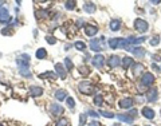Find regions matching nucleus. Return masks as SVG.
Masks as SVG:
<instances>
[{"mask_svg": "<svg viewBox=\"0 0 161 126\" xmlns=\"http://www.w3.org/2000/svg\"><path fill=\"white\" fill-rule=\"evenodd\" d=\"M39 77H40V78H51L53 81H55V79H56V75H55V74H54V73H50V71H47V73L40 74Z\"/></svg>", "mask_w": 161, "mask_h": 126, "instance_id": "obj_30", "label": "nucleus"}, {"mask_svg": "<svg viewBox=\"0 0 161 126\" xmlns=\"http://www.w3.org/2000/svg\"><path fill=\"white\" fill-rule=\"evenodd\" d=\"M65 64H66L67 70H71V69L74 67V64H73V62H71L70 58H65Z\"/></svg>", "mask_w": 161, "mask_h": 126, "instance_id": "obj_34", "label": "nucleus"}, {"mask_svg": "<svg viewBox=\"0 0 161 126\" xmlns=\"http://www.w3.org/2000/svg\"><path fill=\"white\" fill-rule=\"evenodd\" d=\"M30 94L32 95V97H40V95L43 94V89L39 87V86H31L30 87Z\"/></svg>", "mask_w": 161, "mask_h": 126, "instance_id": "obj_17", "label": "nucleus"}, {"mask_svg": "<svg viewBox=\"0 0 161 126\" xmlns=\"http://www.w3.org/2000/svg\"><path fill=\"white\" fill-rule=\"evenodd\" d=\"M75 1H66V8L67 10H74L75 8Z\"/></svg>", "mask_w": 161, "mask_h": 126, "instance_id": "obj_39", "label": "nucleus"}, {"mask_svg": "<svg viewBox=\"0 0 161 126\" xmlns=\"http://www.w3.org/2000/svg\"><path fill=\"white\" fill-rule=\"evenodd\" d=\"M55 70H56V74L59 75L60 79H63V81H65V79L67 78V71L65 70V67H63L60 63H56V64H55Z\"/></svg>", "mask_w": 161, "mask_h": 126, "instance_id": "obj_11", "label": "nucleus"}, {"mask_svg": "<svg viewBox=\"0 0 161 126\" xmlns=\"http://www.w3.org/2000/svg\"><path fill=\"white\" fill-rule=\"evenodd\" d=\"M36 58L38 59H46V56H47V51H46L44 48H38L35 53Z\"/></svg>", "mask_w": 161, "mask_h": 126, "instance_id": "obj_24", "label": "nucleus"}, {"mask_svg": "<svg viewBox=\"0 0 161 126\" xmlns=\"http://www.w3.org/2000/svg\"><path fill=\"white\" fill-rule=\"evenodd\" d=\"M158 43H160V36H153V38H152V40H151V44L152 46H157Z\"/></svg>", "mask_w": 161, "mask_h": 126, "instance_id": "obj_38", "label": "nucleus"}, {"mask_svg": "<svg viewBox=\"0 0 161 126\" xmlns=\"http://www.w3.org/2000/svg\"><path fill=\"white\" fill-rule=\"evenodd\" d=\"M16 63H18L19 67H27L28 69V64H30V55L27 54H22L16 58Z\"/></svg>", "mask_w": 161, "mask_h": 126, "instance_id": "obj_5", "label": "nucleus"}, {"mask_svg": "<svg viewBox=\"0 0 161 126\" xmlns=\"http://www.w3.org/2000/svg\"><path fill=\"white\" fill-rule=\"evenodd\" d=\"M19 74H20L22 77H24V78H32L31 71L28 70L27 67H19Z\"/></svg>", "mask_w": 161, "mask_h": 126, "instance_id": "obj_22", "label": "nucleus"}, {"mask_svg": "<svg viewBox=\"0 0 161 126\" xmlns=\"http://www.w3.org/2000/svg\"><path fill=\"white\" fill-rule=\"evenodd\" d=\"M0 126H4V125H3V123H0Z\"/></svg>", "mask_w": 161, "mask_h": 126, "instance_id": "obj_46", "label": "nucleus"}, {"mask_svg": "<svg viewBox=\"0 0 161 126\" xmlns=\"http://www.w3.org/2000/svg\"><path fill=\"white\" fill-rule=\"evenodd\" d=\"M128 114H129L130 117H133V118H136V117H137V110H136V109H134V110H130V111L128 113Z\"/></svg>", "mask_w": 161, "mask_h": 126, "instance_id": "obj_41", "label": "nucleus"}, {"mask_svg": "<svg viewBox=\"0 0 161 126\" xmlns=\"http://www.w3.org/2000/svg\"><path fill=\"white\" fill-rule=\"evenodd\" d=\"M152 67H153V70L160 71V67H158V66H156V64H152Z\"/></svg>", "mask_w": 161, "mask_h": 126, "instance_id": "obj_44", "label": "nucleus"}, {"mask_svg": "<svg viewBox=\"0 0 161 126\" xmlns=\"http://www.w3.org/2000/svg\"><path fill=\"white\" fill-rule=\"evenodd\" d=\"M86 118H87V114H80L79 116V126L86 125Z\"/></svg>", "mask_w": 161, "mask_h": 126, "instance_id": "obj_36", "label": "nucleus"}, {"mask_svg": "<svg viewBox=\"0 0 161 126\" xmlns=\"http://www.w3.org/2000/svg\"><path fill=\"white\" fill-rule=\"evenodd\" d=\"M119 28H121V20L114 19V20L110 21V30L112 31H119Z\"/></svg>", "mask_w": 161, "mask_h": 126, "instance_id": "obj_21", "label": "nucleus"}, {"mask_svg": "<svg viewBox=\"0 0 161 126\" xmlns=\"http://www.w3.org/2000/svg\"><path fill=\"white\" fill-rule=\"evenodd\" d=\"M46 42H47V43H49V44H55V43H56V39L55 38H54V36H51V35H47V36H46Z\"/></svg>", "mask_w": 161, "mask_h": 126, "instance_id": "obj_37", "label": "nucleus"}, {"mask_svg": "<svg viewBox=\"0 0 161 126\" xmlns=\"http://www.w3.org/2000/svg\"><path fill=\"white\" fill-rule=\"evenodd\" d=\"M85 32H86L87 36H94L98 32V27H95L93 24H86L85 26Z\"/></svg>", "mask_w": 161, "mask_h": 126, "instance_id": "obj_16", "label": "nucleus"}, {"mask_svg": "<svg viewBox=\"0 0 161 126\" xmlns=\"http://www.w3.org/2000/svg\"><path fill=\"white\" fill-rule=\"evenodd\" d=\"M134 28L138 32H146L149 30V24L145 20H142V19H136L134 20Z\"/></svg>", "mask_w": 161, "mask_h": 126, "instance_id": "obj_2", "label": "nucleus"}, {"mask_svg": "<svg viewBox=\"0 0 161 126\" xmlns=\"http://www.w3.org/2000/svg\"><path fill=\"white\" fill-rule=\"evenodd\" d=\"M99 116L106 117V118H114V113H110V111H103V110H101V111H99Z\"/></svg>", "mask_w": 161, "mask_h": 126, "instance_id": "obj_32", "label": "nucleus"}, {"mask_svg": "<svg viewBox=\"0 0 161 126\" xmlns=\"http://www.w3.org/2000/svg\"><path fill=\"white\" fill-rule=\"evenodd\" d=\"M121 63H122V69H124V70H126V69H129V66L133 64V59L129 58V56H125V58H122Z\"/></svg>", "mask_w": 161, "mask_h": 126, "instance_id": "obj_20", "label": "nucleus"}, {"mask_svg": "<svg viewBox=\"0 0 161 126\" xmlns=\"http://www.w3.org/2000/svg\"><path fill=\"white\" fill-rule=\"evenodd\" d=\"M117 118H118L121 122H125V123H133V121H134V118L130 117L129 114H118Z\"/></svg>", "mask_w": 161, "mask_h": 126, "instance_id": "obj_19", "label": "nucleus"}, {"mask_svg": "<svg viewBox=\"0 0 161 126\" xmlns=\"http://www.w3.org/2000/svg\"><path fill=\"white\" fill-rule=\"evenodd\" d=\"M82 24H85L83 19H78V20H77V26H78V27H80V26H82Z\"/></svg>", "mask_w": 161, "mask_h": 126, "instance_id": "obj_43", "label": "nucleus"}, {"mask_svg": "<svg viewBox=\"0 0 161 126\" xmlns=\"http://www.w3.org/2000/svg\"><path fill=\"white\" fill-rule=\"evenodd\" d=\"M83 10L87 12V14H93L95 12V4L94 3H86L83 6Z\"/></svg>", "mask_w": 161, "mask_h": 126, "instance_id": "obj_23", "label": "nucleus"}, {"mask_svg": "<svg viewBox=\"0 0 161 126\" xmlns=\"http://www.w3.org/2000/svg\"><path fill=\"white\" fill-rule=\"evenodd\" d=\"M78 71H79V74H80V75H83V77H86V75L90 74V69H89L87 66H79Z\"/></svg>", "mask_w": 161, "mask_h": 126, "instance_id": "obj_29", "label": "nucleus"}, {"mask_svg": "<svg viewBox=\"0 0 161 126\" xmlns=\"http://www.w3.org/2000/svg\"><path fill=\"white\" fill-rule=\"evenodd\" d=\"M154 75L151 73H145L142 75V79H141V83H142V86H145V87H148V86H152V84L154 83Z\"/></svg>", "mask_w": 161, "mask_h": 126, "instance_id": "obj_4", "label": "nucleus"}, {"mask_svg": "<svg viewBox=\"0 0 161 126\" xmlns=\"http://www.w3.org/2000/svg\"><path fill=\"white\" fill-rule=\"evenodd\" d=\"M141 113H142V116L145 117V118H148V119H153L154 118V110L153 109H151V107H146V106H144L142 107V110H141Z\"/></svg>", "mask_w": 161, "mask_h": 126, "instance_id": "obj_14", "label": "nucleus"}, {"mask_svg": "<svg viewBox=\"0 0 161 126\" xmlns=\"http://www.w3.org/2000/svg\"><path fill=\"white\" fill-rule=\"evenodd\" d=\"M67 123H69V119L67 118H60V119H58L55 126H67Z\"/></svg>", "mask_w": 161, "mask_h": 126, "instance_id": "obj_35", "label": "nucleus"}, {"mask_svg": "<svg viewBox=\"0 0 161 126\" xmlns=\"http://www.w3.org/2000/svg\"><path fill=\"white\" fill-rule=\"evenodd\" d=\"M74 47H75L77 50H79V51H85V48H86V44H85L83 42H79V40H78V42L74 43Z\"/></svg>", "mask_w": 161, "mask_h": 126, "instance_id": "obj_31", "label": "nucleus"}, {"mask_svg": "<svg viewBox=\"0 0 161 126\" xmlns=\"http://www.w3.org/2000/svg\"><path fill=\"white\" fill-rule=\"evenodd\" d=\"M158 98V93H157V89H151V90L146 93V99L148 102H156Z\"/></svg>", "mask_w": 161, "mask_h": 126, "instance_id": "obj_12", "label": "nucleus"}, {"mask_svg": "<svg viewBox=\"0 0 161 126\" xmlns=\"http://www.w3.org/2000/svg\"><path fill=\"white\" fill-rule=\"evenodd\" d=\"M50 113L55 117H59L65 113V109H63V106H60L59 103H55V102H54V103L50 105Z\"/></svg>", "mask_w": 161, "mask_h": 126, "instance_id": "obj_3", "label": "nucleus"}, {"mask_svg": "<svg viewBox=\"0 0 161 126\" xmlns=\"http://www.w3.org/2000/svg\"><path fill=\"white\" fill-rule=\"evenodd\" d=\"M133 103H134V101L132 98H122L121 101H119V107L121 109H130L132 106H133Z\"/></svg>", "mask_w": 161, "mask_h": 126, "instance_id": "obj_15", "label": "nucleus"}, {"mask_svg": "<svg viewBox=\"0 0 161 126\" xmlns=\"http://www.w3.org/2000/svg\"><path fill=\"white\" fill-rule=\"evenodd\" d=\"M119 63H121V59H119V56H117V55H112L108 59V64L112 67V69H116V67H118Z\"/></svg>", "mask_w": 161, "mask_h": 126, "instance_id": "obj_13", "label": "nucleus"}, {"mask_svg": "<svg viewBox=\"0 0 161 126\" xmlns=\"http://www.w3.org/2000/svg\"><path fill=\"white\" fill-rule=\"evenodd\" d=\"M102 48H103V43H102L99 39H91L90 40V50L98 53V51H101Z\"/></svg>", "mask_w": 161, "mask_h": 126, "instance_id": "obj_8", "label": "nucleus"}, {"mask_svg": "<svg viewBox=\"0 0 161 126\" xmlns=\"http://www.w3.org/2000/svg\"><path fill=\"white\" fill-rule=\"evenodd\" d=\"M144 70H145V67H144L142 63H134V64H133V75H134V77L140 75Z\"/></svg>", "mask_w": 161, "mask_h": 126, "instance_id": "obj_18", "label": "nucleus"}, {"mask_svg": "<svg viewBox=\"0 0 161 126\" xmlns=\"http://www.w3.org/2000/svg\"><path fill=\"white\" fill-rule=\"evenodd\" d=\"M153 59H154V60H161V59H160V56H158V55H153Z\"/></svg>", "mask_w": 161, "mask_h": 126, "instance_id": "obj_45", "label": "nucleus"}, {"mask_svg": "<svg viewBox=\"0 0 161 126\" xmlns=\"http://www.w3.org/2000/svg\"><path fill=\"white\" fill-rule=\"evenodd\" d=\"M126 51L133 53V55L137 56V58H142V56H145V54H146L145 48H142V47H129Z\"/></svg>", "mask_w": 161, "mask_h": 126, "instance_id": "obj_9", "label": "nucleus"}, {"mask_svg": "<svg viewBox=\"0 0 161 126\" xmlns=\"http://www.w3.org/2000/svg\"><path fill=\"white\" fill-rule=\"evenodd\" d=\"M87 116H91V117H94V118H97V117H99V114L95 113L94 110H87Z\"/></svg>", "mask_w": 161, "mask_h": 126, "instance_id": "obj_40", "label": "nucleus"}, {"mask_svg": "<svg viewBox=\"0 0 161 126\" xmlns=\"http://www.w3.org/2000/svg\"><path fill=\"white\" fill-rule=\"evenodd\" d=\"M11 16L8 14V10L6 7H0V21L1 23H6V21H10Z\"/></svg>", "mask_w": 161, "mask_h": 126, "instance_id": "obj_10", "label": "nucleus"}, {"mask_svg": "<svg viewBox=\"0 0 161 126\" xmlns=\"http://www.w3.org/2000/svg\"><path fill=\"white\" fill-rule=\"evenodd\" d=\"M89 126H102V123H99L98 121H91V122L89 123Z\"/></svg>", "mask_w": 161, "mask_h": 126, "instance_id": "obj_42", "label": "nucleus"}, {"mask_svg": "<svg viewBox=\"0 0 161 126\" xmlns=\"http://www.w3.org/2000/svg\"><path fill=\"white\" fill-rule=\"evenodd\" d=\"M49 16V11L47 10H39L36 11V18L38 19H44Z\"/></svg>", "mask_w": 161, "mask_h": 126, "instance_id": "obj_26", "label": "nucleus"}, {"mask_svg": "<svg viewBox=\"0 0 161 126\" xmlns=\"http://www.w3.org/2000/svg\"><path fill=\"white\" fill-rule=\"evenodd\" d=\"M55 98L58 99V101H63V99L66 98V91L65 90H58V91H55Z\"/></svg>", "mask_w": 161, "mask_h": 126, "instance_id": "obj_25", "label": "nucleus"}, {"mask_svg": "<svg viewBox=\"0 0 161 126\" xmlns=\"http://www.w3.org/2000/svg\"><path fill=\"white\" fill-rule=\"evenodd\" d=\"M91 63H93V66L97 67V69H102L103 64H105V58L102 55H99V54H97V55L91 59Z\"/></svg>", "mask_w": 161, "mask_h": 126, "instance_id": "obj_7", "label": "nucleus"}, {"mask_svg": "<svg viewBox=\"0 0 161 126\" xmlns=\"http://www.w3.org/2000/svg\"><path fill=\"white\" fill-rule=\"evenodd\" d=\"M66 103H67V106H69L70 109H74V106H75V102H74L73 97H67V98H66Z\"/></svg>", "mask_w": 161, "mask_h": 126, "instance_id": "obj_33", "label": "nucleus"}, {"mask_svg": "<svg viewBox=\"0 0 161 126\" xmlns=\"http://www.w3.org/2000/svg\"><path fill=\"white\" fill-rule=\"evenodd\" d=\"M146 40V36H140V38H134V36H130V38H126V42L129 44V47H134V44H141L142 42Z\"/></svg>", "mask_w": 161, "mask_h": 126, "instance_id": "obj_6", "label": "nucleus"}, {"mask_svg": "<svg viewBox=\"0 0 161 126\" xmlns=\"http://www.w3.org/2000/svg\"><path fill=\"white\" fill-rule=\"evenodd\" d=\"M94 105L95 106H99V107L103 105V97H102L101 94H97L94 97Z\"/></svg>", "mask_w": 161, "mask_h": 126, "instance_id": "obj_27", "label": "nucleus"}, {"mask_svg": "<svg viewBox=\"0 0 161 126\" xmlns=\"http://www.w3.org/2000/svg\"><path fill=\"white\" fill-rule=\"evenodd\" d=\"M78 90H79V93H82V94L90 95L94 93V86H93L89 81H83L78 84Z\"/></svg>", "mask_w": 161, "mask_h": 126, "instance_id": "obj_1", "label": "nucleus"}, {"mask_svg": "<svg viewBox=\"0 0 161 126\" xmlns=\"http://www.w3.org/2000/svg\"><path fill=\"white\" fill-rule=\"evenodd\" d=\"M118 40H119V38H113V39H110L109 40V47L110 48H118Z\"/></svg>", "mask_w": 161, "mask_h": 126, "instance_id": "obj_28", "label": "nucleus"}]
</instances>
